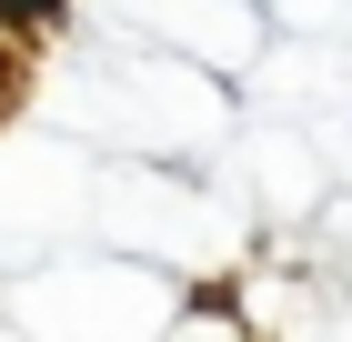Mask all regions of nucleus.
Here are the masks:
<instances>
[{"label":"nucleus","mask_w":352,"mask_h":342,"mask_svg":"<svg viewBox=\"0 0 352 342\" xmlns=\"http://www.w3.org/2000/svg\"><path fill=\"white\" fill-rule=\"evenodd\" d=\"M0 21H10V30H51L60 0H0Z\"/></svg>","instance_id":"nucleus-1"}]
</instances>
